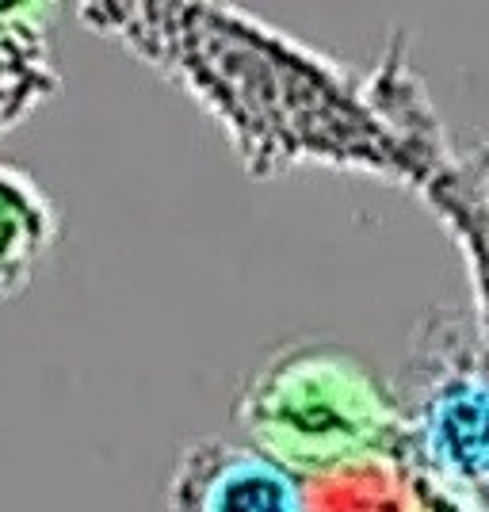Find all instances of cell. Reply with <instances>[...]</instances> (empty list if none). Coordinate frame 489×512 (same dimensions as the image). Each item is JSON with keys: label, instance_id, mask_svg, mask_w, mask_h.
<instances>
[{"label": "cell", "instance_id": "5", "mask_svg": "<svg viewBox=\"0 0 489 512\" xmlns=\"http://www.w3.org/2000/svg\"><path fill=\"white\" fill-rule=\"evenodd\" d=\"M43 12L35 4H0V130L23 123L58 88Z\"/></svg>", "mask_w": 489, "mask_h": 512}, {"label": "cell", "instance_id": "1", "mask_svg": "<svg viewBox=\"0 0 489 512\" xmlns=\"http://www.w3.org/2000/svg\"><path fill=\"white\" fill-rule=\"evenodd\" d=\"M237 421L295 478L390 463L409 444L402 406L341 348H283L245 386Z\"/></svg>", "mask_w": 489, "mask_h": 512}, {"label": "cell", "instance_id": "3", "mask_svg": "<svg viewBox=\"0 0 489 512\" xmlns=\"http://www.w3.org/2000/svg\"><path fill=\"white\" fill-rule=\"evenodd\" d=\"M169 501L172 512H306L291 470L260 451L214 440L184 451Z\"/></svg>", "mask_w": 489, "mask_h": 512}, {"label": "cell", "instance_id": "4", "mask_svg": "<svg viewBox=\"0 0 489 512\" xmlns=\"http://www.w3.org/2000/svg\"><path fill=\"white\" fill-rule=\"evenodd\" d=\"M62 237V214L43 184L0 161V302L31 291Z\"/></svg>", "mask_w": 489, "mask_h": 512}, {"label": "cell", "instance_id": "2", "mask_svg": "<svg viewBox=\"0 0 489 512\" xmlns=\"http://www.w3.org/2000/svg\"><path fill=\"white\" fill-rule=\"evenodd\" d=\"M405 428L425 470L463 490H489V371L467 360L444 363L405 413Z\"/></svg>", "mask_w": 489, "mask_h": 512}]
</instances>
